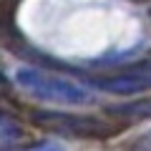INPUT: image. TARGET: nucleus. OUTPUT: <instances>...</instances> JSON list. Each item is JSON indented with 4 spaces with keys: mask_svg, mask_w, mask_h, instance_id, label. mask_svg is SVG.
<instances>
[{
    "mask_svg": "<svg viewBox=\"0 0 151 151\" xmlns=\"http://www.w3.org/2000/svg\"><path fill=\"white\" fill-rule=\"evenodd\" d=\"M15 83L33 98L55 106H91L93 93L83 83L63 78L58 73L35 68V65H20L15 68Z\"/></svg>",
    "mask_w": 151,
    "mask_h": 151,
    "instance_id": "nucleus-1",
    "label": "nucleus"
},
{
    "mask_svg": "<svg viewBox=\"0 0 151 151\" xmlns=\"http://www.w3.org/2000/svg\"><path fill=\"white\" fill-rule=\"evenodd\" d=\"M93 86L103 88V91H113V93H134V91H146L149 78H146V73L119 76V78H113V81H93Z\"/></svg>",
    "mask_w": 151,
    "mask_h": 151,
    "instance_id": "nucleus-2",
    "label": "nucleus"
},
{
    "mask_svg": "<svg viewBox=\"0 0 151 151\" xmlns=\"http://www.w3.org/2000/svg\"><path fill=\"white\" fill-rule=\"evenodd\" d=\"M23 139V126L13 119V113H0V149H15Z\"/></svg>",
    "mask_w": 151,
    "mask_h": 151,
    "instance_id": "nucleus-3",
    "label": "nucleus"
},
{
    "mask_svg": "<svg viewBox=\"0 0 151 151\" xmlns=\"http://www.w3.org/2000/svg\"><path fill=\"white\" fill-rule=\"evenodd\" d=\"M20 151H65V149L60 144H55V141H40V144H33V146L20 149Z\"/></svg>",
    "mask_w": 151,
    "mask_h": 151,
    "instance_id": "nucleus-4",
    "label": "nucleus"
}]
</instances>
